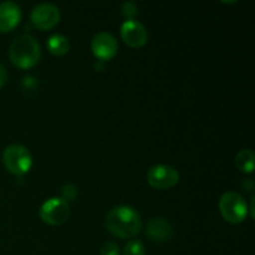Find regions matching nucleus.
Listing matches in <instances>:
<instances>
[{"label": "nucleus", "mask_w": 255, "mask_h": 255, "mask_svg": "<svg viewBox=\"0 0 255 255\" xmlns=\"http://www.w3.org/2000/svg\"><path fill=\"white\" fill-rule=\"evenodd\" d=\"M107 231L121 239H131L142 229V219L138 212L129 206H117L105 217Z\"/></svg>", "instance_id": "f257e3e1"}, {"label": "nucleus", "mask_w": 255, "mask_h": 255, "mask_svg": "<svg viewBox=\"0 0 255 255\" xmlns=\"http://www.w3.org/2000/svg\"><path fill=\"white\" fill-rule=\"evenodd\" d=\"M9 57L17 69L29 70L40 61L41 47L31 35H19L10 44Z\"/></svg>", "instance_id": "f03ea898"}, {"label": "nucleus", "mask_w": 255, "mask_h": 255, "mask_svg": "<svg viewBox=\"0 0 255 255\" xmlns=\"http://www.w3.org/2000/svg\"><path fill=\"white\" fill-rule=\"evenodd\" d=\"M219 212L224 221L231 224H239L248 217V203L237 192H227L219 199Z\"/></svg>", "instance_id": "7ed1b4c3"}, {"label": "nucleus", "mask_w": 255, "mask_h": 255, "mask_svg": "<svg viewBox=\"0 0 255 255\" xmlns=\"http://www.w3.org/2000/svg\"><path fill=\"white\" fill-rule=\"evenodd\" d=\"M2 163L14 176H24L31 169L32 156L22 144H10L2 152Z\"/></svg>", "instance_id": "20e7f679"}, {"label": "nucleus", "mask_w": 255, "mask_h": 255, "mask_svg": "<svg viewBox=\"0 0 255 255\" xmlns=\"http://www.w3.org/2000/svg\"><path fill=\"white\" fill-rule=\"evenodd\" d=\"M39 214L44 223L49 226H61L69 219L70 206L62 198L52 197L41 204Z\"/></svg>", "instance_id": "39448f33"}, {"label": "nucleus", "mask_w": 255, "mask_h": 255, "mask_svg": "<svg viewBox=\"0 0 255 255\" xmlns=\"http://www.w3.org/2000/svg\"><path fill=\"white\" fill-rule=\"evenodd\" d=\"M147 182L156 189H169L179 182V173L168 164H154L147 172Z\"/></svg>", "instance_id": "423d86ee"}, {"label": "nucleus", "mask_w": 255, "mask_h": 255, "mask_svg": "<svg viewBox=\"0 0 255 255\" xmlns=\"http://www.w3.org/2000/svg\"><path fill=\"white\" fill-rule=\"evenodd\" d=\"M60 10L56 5L50 2H41L32 9L30 19L32 25L39 30H50L60 21Z\"/></svg>", "instance_id": "0eeeda50"}, {"label": "nucleus", "mask_w": 255, "mask_h": 255, "mask_svg": "<svg viewBox=\"0 0 255 255\" xmlns=\"http://www.w3.org/2000/svg\"><path fill=\"white\" fill-rule=\"evenodd\" d=\"M120 35L125 44L133 49L144 46L148 40V32L144 25L134 19H128L122 22L120 27Z\"/></svg>", "instance_id": "6e6552de"}, {"label": "nucleus", "mask_w": 255, "mask_h": 255, "mask_svg": "<svg viewBox=\"0 0 255 255\" xmlns=\"http://www.w3.org/2000/svg\"><path fill=\"white\" fill-rule=\"evenodd\" d=\"M91 50L94 56L100 61H110L117 55L119 44L110 32H99L92 37Z\"/></svg>", "instance_id": "1a4fd4ad"}, {"label": "nucleus", "mask_w": 255, "mask_h": 255, "mask_svg": "<svg viewBox=\"0 0 255 255\" xmlns=\"http://www.w3.org/2000/svg\"><path fill=\"white\" fill-rule=\"evenodd\" d=\"M21 9L14 1L0 2V32H10L21 20Z\"/></svg>", "instance_id": "9d476101"}, {"label": "nucleus", "mask_w": 255, "mask_h": 255, "mask_svg": "<svg viewBox=\"0 0 255 255\" xmlns=\"http://www.w3.org/2000/svg\"><path fill=\"white\" fill-rule=\"evenodd\" d=\"M172 233H173V229H172L171 223L161 217L151 218L147 223L146 234L152 242H157V243L167 242L172 237Z\"/></svg>", "instance_id": "9b49d317"}, {"label": "nucleus", "mask_w": 255, "mask_h": 255, "mask_svg": "<svg viewBox=\"0 0 255 255\" xmlns=\"http://www.w3.org/2000/svg\"><path fill=\"white\" fill-rule=\"evenodd\" d=\"M46 47L54 56H64L70 50V41L61 34H54L47 39Z\"/></svg>", "instance_id": "f8f14e48"}, {"label": "nucleus", "mask_w": 255, "mask_h": 255, "mask_svg": "<svg viewBox=\"0 0 255 255\" xmlns=\"http://www.w3.org/2000/svg\"><path fill=\"white\" fill-rule=\"evenodd\" d=\"M236 167L241 172L247 174H251L254 172L255 168V154L252 149H242L236 156Z\"/></svg>", "instance_id": "ddd939ff"}, {"label": "nucleus", "mask_w": 255, "mask_h": 255, "mask_svg": "<svg viewBox=\"0 0 255 255\" xmlns=\"http://www.w3.org/2000/svg\"><path fill=\"white\" fill-rule=\"evenodd\" d=\"M122 255H146V248L141 241L132 239L125 246Z\"/></svg>", "instance_id": "4468645a"}, {"label": "nucleus", "mask_w": 255, "mask_h": 255, "mask_svg": "<svg viewBox=\"0 0 255 255\" xmlns=\"http://www.w3.org/2000/svg\"><path fill=\"white\" fill-rule=\"evenodd\" d=\"M100 254L101 255H120V247L119 244L112 241H107L102 243L100 248Z\"/></svg>", "instance_id": "2eb2a0df"}, {"label": "nucleus", "mask_w": 255, "mask_h": 255, "mask_svg": "<svg viewBox=\"0 0 255 255\" xmlns=\"http://www.w3.org/2000/svg\"><path fill=\"white\" fill-rule=\"evenodd\" d=\"M61 194H62L61 198L69 203V202L74 201V199L77 197V187L75 186V184H71V183L66 184V186L62 187Z\"/></svg>", "instance_id": "dca6fc26"}, {"label": "nucleus", "mask_w": 255, "mask_h": 255, "mask_svg": "<svg viewBox=\"0 0 255 255\" xmlns=\"http://www.w3.org/2000/svg\"><path fill=\"white\" fill-rule=\"evenodd\" d=\"M122 14H124V16L127 17V20L128 19H133L134 15H137V6L134 2L132 1H126L122 4Z\"/></svg>", "instance_id": "f3484780"}, {"label": "nucleus", "mask_w": 255, "mask_h": 255, "mask_svg": "<svg viewBox=\"0 0 255 255\" xmlns=\"http://www.w3.org/2000/svg\"><path fill=\"white\" fill-rule=\"evenodd\" d=\"M6 80H7L6 70H5V67L0 64V89L4 86L5 82H6Z\"/></svg>", "instance_id": "a211bd4d"}]
</instances>
